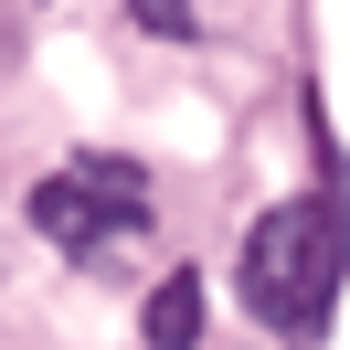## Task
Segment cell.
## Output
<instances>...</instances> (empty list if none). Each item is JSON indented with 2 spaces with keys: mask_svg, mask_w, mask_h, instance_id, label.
Here are the masks:
<instances>
[{
  "mask_svg": "<svg viewBox=\"0 0 350 350\" xmlns=\"http://www.w3.org/2000/svg\"><path fill=\"white\" fill-rule=\"evenodd\" d=\"M340 276H350V213L340 191H308V202H276V213L244 234V308L286 340H319V319L340 308Z\"/></svg>",
  "mask_w": 350,
  "mask_h": 350,
  "instance_id": "obj_1",
  "label": "cell"
},
{
  "mask_svg": "<svg viewBox=\"0 0 350 350\" xmlns=\"http://www.w3.org/2000/svg\"><path fill=\"white\" fill-rule=\"evenodd\" d=\"M149 223V170L117 149H85L64 159L53 180H32V234H53L64 255H96V244H128Z\"/></svg>",
  "mask_w": 350,
  "mask_h": 350,
  "instance_id": "obj_2",
  "label": "cell"
},
{
  "mask_svg": "<svg viewBox=\"0 0 350 350\" xmlns=\"http://www.w3.org/2000/svg\"><path fill=\"white\" fill-rule=\"evenodd\" d=\"M202 340V276L180 265V276H159V297H149V350H191Z\"/></svg>",
  "mask_w": 350,
  "mask_h": 350,
  "instance_id": "obj_3",
  "label": "cell"
},
{
  "mask_svg": "<svg viewBox=\"0 0 350 350\" xmlns=\"http://www.w3.org/2000/svg\"><path fill=\"white\" fill-rule=\"evenodd\" d=\"M128 11L159 32V43H191V32H202V11H191V0H128Z\"/></svg>",
  "mask_w": 350,
  "mask_h": 350,
  "instance_id": "obj_4",
  "label": "cell"
}]
</instances>
